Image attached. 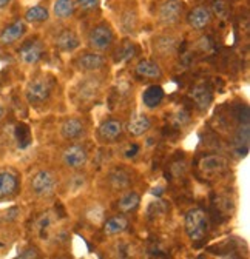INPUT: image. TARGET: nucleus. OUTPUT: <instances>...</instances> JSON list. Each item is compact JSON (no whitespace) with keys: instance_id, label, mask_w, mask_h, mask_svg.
<instances>
[{"instance_id":"nucleus-25","label":"nucleus","mask_w":250,"mask_h":259,"mask_svg":"<svg viewBox=\"0 0 250 259\" xmlns=\"http://www.w3.org/2000/svg\"><path fill=\"white\" fill-rule=\"evenodd\" d=\"M110 184L114 190H125L130 185V176L123 170H116L110 175Z\"/></svg>"},{"instance_id":"nucleus-33","label":"nucleus","mask_w":250,"mask_h":259,"mask_svg":"<svg viewBox=\"0 0 250 259\" xmlns=\"http://www.w3.org/2000/svg\"><path fill=\"white\" fill-rule=\"evenodd\" d=\"M2 117H4V108L0 107V119H2Z\"/></svg>"},{"instance_id":"nucleus-22","label":"nucleus","mask_w":250,"mask_h":259,"mask_svg":"<svg viewBox=\"0 0 250 259\" xmlns=\"http://www.w3.org/2000/svg\"><path fill=\"white\" fill-rule=\"evenodd\" d=\"M176 45H178L176 39L169 37V36H162V37L154 39V51L159 53L162 57H167V56L173 54L175 50H176Z\"/></svg>"},{"instance_id":"nucleus-18","label":"nucleus","mask_w":250,"mask_h":259,"mask_svg":"<svg viewBox=\"0 0 250 259\" xmlns=\"http://www.w3.org/2000/svg\"><path fill=\"white\" fill-rule=\"evenodd\" d=\"M136 74L145 79H159L162 76L159 65L151 60H141L136 65Z\"/></svg>"},{"instance_id":"nucleus-17","label":"nucleus","mask_w":250,"mask_h":259,"mask_svg":"<svg viewBox=\"0 0 250 259\" xmlns=\"http://www.w3.org/2000/svg\"><path fill=\"white\" fill-rule=\"evenodd\" d=\"M17 190V178L11 171H0V199L10 198Z\"/></svg>"},{"instance_id":"nucleus-15","label":"nucleus","mask_w":250,"mask_h":259,"mask_svg":"<svg viewBox=\"0 0 250 259\" xmlns=\"http://www.w3.org/2000/svg\"><path fill=\"white\" fill-rule=\"evenodd\" d=\"M164 88L159 85H150L148 88H145V91L142 93V102L147 108H156L159 107L161 102L164 101Z\"/></svg>"},{"instance_id":"nucleus-20","label":"nucleus","mask_w":250,"mask_h":259,"mask_svg":"<svg viewBox=\"0 0 250 259\" xmlns=\"http://www.w3.org/2000/svg\"><path fill=\"white\" fill-rule=\"evenodd\" d=\"M127 229H129V219L125 216H114V218L108 219L104 225L105 235H110V236L119 235Z\"/></svg>"},{"instance_id":"nucleus-7","label":"nucleus","mask_w":250,"mask_h":259,"mask_svg":"<svg viewBox=\"0 0 250 259\" xmlns=\"http://www.w3.org/2000/svg\"><path fill=\"white\" fill-rule=\"evenodd\" d=\"M227 165H229V162H227L226 157H223V156H209V157H204L199 162V170L204 175L216 176V175H221L223 171H226Z\"/></svg>"},{"instance_id":"nucleus-21","label":"nucleus","mask_w":250,"mask_h":259,"mask_svg":"<svg viewBox=\"0 0 250 259\" xmlns=\"http://www.w3.org/2000/svg\"><path fill=\"white\" fill-rule=\"evenodd\" d=\"M141 204V198H139V194L136 191H129V193H125L123 196L119 199L117 202V207L122 213H132L135 211Z\"/></svg>"},{"instance_id":"nucleus-2","label":"nucleus","mask_w":250,"mask_h":259,"mask_svg":"<svg viewBox=\"0 0 250 259\" xmlns=\"http://www.w3.org/2000/svg\"><path fill=\"white\" fill-rule=\"evenodd\" d=\"M53 91V82L47 77H36L26 87V99L29 104H44Z\"/></svg>"},{"instance_id":"nucleus-24","label":"nucleus","mask_w":250,"mask_h":259,"mask_svg":"<svg viewBox=\"0 0 250 259\" xmlns=\"http://www.w3.org/2000/svg\"><path fill=\"white\" fill-rule=\"evenodd\" d=\"M50 17V13L47 8L40 7V5H36V7H31L26 13H25V19L26 22H31V23H40V22H47Z\"/></svg>"},{"instance_id":"nucleus-6","label":"nucleus","mask_w":250,"mask_h":259,"mask_svg":"<svg viewBox=\"0 0 250 259\" xmlns=\"http://www.w3.org/2000/svg\"><path fill=\"white\" fill-rule=\"evenodd\" d=\"M62 160H64V164L68 168L79 170V168L85 167L87 160H88V154L82 145H70L64 153H62Z\"/></svg>"},{"instance_id":"nucleus-30","label":"nucleus","mask_w":250,"mask_h":259,"mask_svg":"<svg viewBox=\"0 0 250 259\" xmlns=\"http://www.w3.org/2000/svg\"><path fill=\"white\" fill-rule=\"evenodd\" d=\"M37 256H39V253L36 248H26L19 254V257H37Z\"/></svg>"},{"instance_id":"nucleus-4","label":"nucleus","mask_w":250,"mask_h":259,"mask_svg":"<svg viewBox=\"0 0 250 259\" xmlns=\"http://www.w3.org/2000/svg\"><path fill=\"white\" fill-rule=\"evenodd\" d=\"M113 44V31L108 25H98L88 34V45L95 51H105Z\"/></svg>"},{"instance_id":"nucleus-27","label":"nucleus","mask_w":250,"mask_h":259,"mask_svg":"<svg viewBox=\"0 0 250 259\" xmlns=\"http://www.w3.org/2000/svg\"><path fill=\"white\" fill-rule=\"evenodd\" d=\"M212 10L220 19H226L229 14V7L226 2H223V0H215V2L212 4Z\"/></svg>"},{"instance_id":"nucleus-3","label":"nucleus","mask_w":250,"mask_h":259,"mask_svg":"<svg viewBox=\"0 0 250 259\" xmlns=\"http://www.w3.org/2000/svg\"><path fill=\"white\" fill-rule=\"evenodd\" d=\"M56 184H57L56 176L47 170L37 171L33 176V179H31V188H33V193L40 198H48L51 194H54Z\"/></svg>"},{"instance_id":"nucleus-13","label":"nucleus","mask_w":250,"mask_h":259,"mask_svg":"<svg viewBox=\"0 0 250 259\" xmlns=\"http://www.w3.org/2000/svg\"><path fill=\"white\" fill-rule=\"evenodd\" d=\"M26 31V26H25V22L22 20H17L11 25H8L2 32H0V42L4 45H11L14 42H17Z\"/></svg>"},{"instance_id":"nucleus-11","label":"nucleus","mask_w":250,"mask_h":259,"mask_svg":"<svg viewBox=\"0 0 250 259\" xmlns=\"http://www.w3.org/2000/svg\"><path fill=\"white\" fill-rule=\"evenodd\" d=\"M123 132V125L117 119H108L99 126V138L105 142H113L120 138Z\"/></svg>"},{"instance_id":"nucleus-12","label":"nucleus","mask_w":250,"mask_h":259,"mask_svg":"<svg viewBox=\"0 0 250 259\" xmlns=\"http://www.w3.org/2000/svg\"><path fill=\"white\" fill-rule=\"evenodd\" d=\"M187 22L195 29H204L212 22V11L205 7H196L187 16Z\"/></svg>"},{"instance_id":"nucleus-31","label":"nucleus","mask_w":250,"mask_h":259,"mask_svg":"<svg viewBox=\"0 0 250 259\" xmlns=\"http://www.w3.org/2000/svg\"><path fill=\"white\" fill-rule=\"evenodd\" d=\"M138 151H139V147L133 144V145H132V147L129 148V150H127V151H125V156H127V157H132V156H135V154H136Z\"/></svg>"},{"instance_id":"nucleus-29","label":"nucleus","mask_w":250,"mask_h":259,"mask_svg":"<svg viewBox=\"0 0 250 259\" xmlns=\"http://www.w3.org/2000/svg\"><path fill=\"white\" fill-rule=\"evenodd\" d=\"M77 5L85 11H93L99 7V0H77Z\"/></svg>"},{"instance_id":"nucleus-19","label":"nucleus","mask_w":250,"mask_h":259,"mask_svg":"<svg viewBox=\"0 0 250 259\" xmlns=\"http://www.w3.org/2000/svg\"><path fill=\"white\" fill-rule=\"evenodd\" d=\"M56 45L62 50V51H74L79 47V39L71 29H65L62 31L60 34L56 39Z\"/></svg>"},{"instance_id":"nucleus-5","label":"nucleus","mask_w":250,"mask_h":259,"mask_svg":"<svg viewBox=\"0 0 250 259\" xmlns=\"http://www.w3.org/2000/svg\"><path fill=\"white\" fill-rule=\"evenodd\" d=\"M182 11H184V4L181 0H165L158 13L159 22L169 26L175 25L181 20Z\"/></svg>"},{"instance_id":"nucleus-14","label":"nucleus","mask_w":250,"mask_h":259,"mask_svg":"<svg viewBox=\"0 0 250 259\" xmlns=\"http://www.w3.org/2000/svg\"><path fill=\"white\" fill-rule=\"evenodd\" d=\"M150 126H151V122L145 114H136L129 120L125 130H127V133L130 136L139 138V136H142V135H145L148 132Z\"/></svg>"},{"instance_id":"nucleus-32","label":"nucleus","mask_w":250,"mask_h":259,"mask_svg":"<svg viewBox=\"0 0 250 259\" xmlns=\"http://www.w3.org/2000/svg\"><path fill=\"white\" fill-rule=\"evenodd\" d=\"M10 2H11V0H0V10L7 8L10 5Z\"/></svg>"},{"instance_id":"nucleus-9","label":"nucleus","mask_w":250,"mask_h":259,"mask_svg":"<svg viewBox=\"0 0 250 259\" xmlns=\"http://www.w3.org/2000/svg\"><path fill=\"white\" fill-rule=\"evenodd\" d=\"M19 56L22 59L23 63H28V65H34L37 63L42 56H44V47L40 42L37 40H33V42H26L20 51H19Z\"/></svg>"},{"instance_id":"nucleus-8","label":"nucleus","mask_w":250,"mask_h":259,"mask_svg":"<svg viewBox=\"0 0 250 259\" xmlns=\"http://www.w3.org/2000/svg\"><path fill=\"white\" fill-rule=\"evenodd\" d=\"M104 65L105 59L99 53H85L76 62V67L80 71H99L104 68Z\"/></svg>"},{"instance_id":"nucleus-26","label":"nucleus","mask_w":250,"mask_h":259,"mask_svg":"<svg viewBox=\"0 0 250 259\" xmlns=\"http://www.w3.org/2000/svg\"><path fill=\"white\" fill-rule=\"evenodd\" d=\"M16 138H17V142H19V147L20 148H25L31 142L29 130L25 125H19L17 130H16Z\"/></svg>"},{"instance_id":"nucleus-23","label":"nucleus","mask_w":250,"mask_h":259,"mask_svg":"<svg viewBox=\"0 0 250 259\" xmlns=\"http://www.w3.org/2000/svg\"><path fill=\"white\" fill-rule=\"evenodd\" d=\"M74 2L73 0H56L53 11L59 19H68L74 14Z\"/></svg>"},{"instance_id":"nucleus-10","label":"nucleus","mask_w":250,"mask_h":259,"mask_svg":"<svg viewBox=\"0 0 250 259\" xmlns=\"http://www.w3.org/2000/svg\"><path fill=\"white\" fill-rule=\"evenodd\" d=\"M84 133H85V125L82 123V120H79L76 117L67 119L60 125V135L67 141H76V139L82 138Z\"/></svg>"},{"instance_id":"nucleus-1","label":"nucleus","mask_w":250,"mask_h":259,"mask_svg":"<svg viewBox=\"0 0 250 259\" xmlns=\"http://www.w3.org/2000/svg\"><path fill=\"white\" fill-rule=\"evenodd\" d=\"M185 233L192 241H199L205 236L207 229H209V222L207 216L201 208L190 210L185 216Z\"/></svg>"},{"instance_id":"nucleus-28","label":"nucleus","mask_w":250,"mask_h":259,"mask_svg":"<svg viewBox=\"0 0 250 259\" xmlns=\"http://www.w3.org/2000/svg\"><path fill=\"white\" fill-rule=\"evenodd\" d=\"M242 144H244V147H247V145H248V125H247V123L238 130L236 147H239V148H241V151H239V153H244V151H242Z\"/></svg>"},{"instance_id":"nucleus-16","label":"nucleus","mask_w":250,"mask_h":259,"mask_svg":"<svg viewBox=\"0 0 250 259\" xmlns=\"http://www.w3.org/2000/svg\"><path fill=\"white\" fill-rule=\"evenodd\" d=\"M190 97L193 99V102L198 105V108L205 110V108H209V105L213 101V93H212V90L207 85H196L192 90Z\"/></svg>"}]
</instances>
